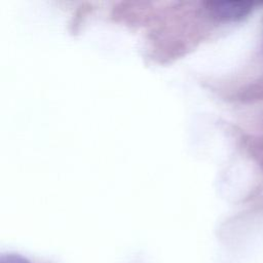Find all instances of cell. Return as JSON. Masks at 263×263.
Here are the masks:
<instances>
[{
	"label": "cell",
	"instance_id": "obj_1",
	"mask_svg": "<svg viewBox=\"0 0 263 263\" xmlns=\"http://www.w3.org/2000/svg\"><path fill=\"white\" fill-rule=\"evenodd\" d=\"M211 14L220 20H237L245 16L252 4L245 1H210L206 3Z\"/></svg>",
	"mask_w": 263,
	"mask_h": 263
},
{
	"label": "cell",
	"instance_id": "obj_2",
	"mask_svg": "<svg viewBox=\"0 0 263 263\" xmlns=\"http://www.w3.org/2000/svg\"><path fill=\"white\" fill-rule=\"evenodd\" d=\"M0 263H31V262L21 255L7 254V255L1 256Z\"/></svg>",
	"mask_w": 263,
	"mask_h": 263
}]
</instances>
